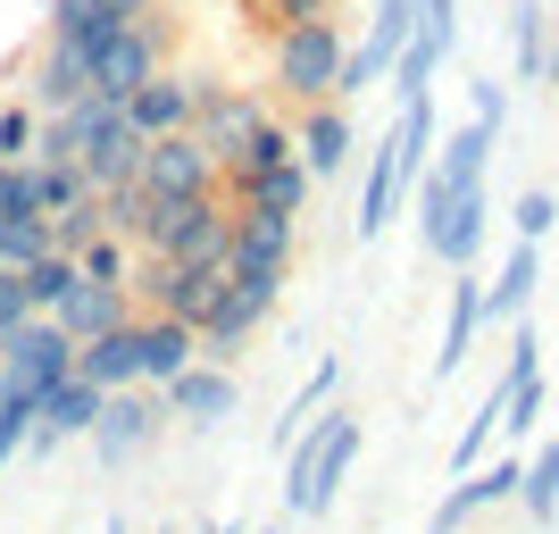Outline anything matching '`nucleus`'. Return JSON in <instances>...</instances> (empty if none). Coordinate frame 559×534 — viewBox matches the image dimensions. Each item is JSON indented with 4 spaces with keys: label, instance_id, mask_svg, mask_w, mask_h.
<instances>
[{
    "label": "nucleus",
    "instance_id": "obj_20",
    "mask_svg": "<svg viewBox=\"0 0 559 534\" xmlns=\"http://www.w3.org/2000/svg\"><path fill=\"white\" fill-rule=\"evenodd\" d=\"M267 309H276V293H251V284H226V293L210 301V318H201V351H210V359L242 351V343L259 334V325H267Z\"/></svg>",
    "mask_w": 559,
    "mask_h": 534
},
{
    "label": "nucleus",
    "instance_id": "obj_32",
    "mask_svg": "<svg viewBox=\"0 0 559 534\" xmlns=\"http://www.w3.org/2000/svg\"><path fill=\"white\" fill-rule=\"evenodd\" d=\"M34 201H43V217L75 210V201H93V176H84V159H34Z\"/></svg>",
    "mask_w": 559,
    "mask_h": 534
},
{
    "label": "nucleus",
    "instance_id": "obj_30",
    "mask_svg": "<svg viewBox=\"0 0 559 534\" xmlns=\"http://www.w3.org/2000/svg\"><path fill=\"white\" fill-rule=\"evenodd\" d=\"M334 393H343V359H318V368H309V384H301L293 401H284V418H276V451H284L293 435H301V426L318 418V410H326Z\"/></svg>",
    "mask_w": 559,
    "mask_h": 534
},
{
    "label": "nucleus",
    "instance_id": "obj_41",
    "mask_svg": "<svg viewBox=\"0 0 559 534\" xmlns=\"http://www.w3.org/2000/svg\"><path fill=\"white\" fill-rule=\"evenodd\" d=\"M17 318H34V301H25V276H17V268H0V334H9Z\"/></svg>",
    "mask_w": 559,
    "mask_h": 534
},
{
    "label": "nucleus",
    "instance_id": "obj_22",
    "mask_svg": "<svg viewBox=\"0 0 559 534\" xmlns=\"http://www.w3.org/2000/svg\"><path fill=\"white\" fill-rule=\"evenodd\" d=\"M476 334H485V276H476V268H460V276H451V309H443V351H435V376H460L467 351H476Z\"/></svg>",
    "mask_w": 559,
    "mask_h": 534
},
{
    "label": "nucleus",
    "instance_id": "obj_39",
    "mask_svg": "<svg viewBox=\"0 0 559 534\" xmlns=\"http://www.w3.org/2000/svg\"><path fill=\"white\" fill-rule=\"evenodd\" d=\"M34 109H0V159H34Z\"/></svg>",
    "mask_w": 559,
    "mask_h": 534
},
{
    "label": "nucleus",
    "instance_id": "obj_26",
    "mask_svg": "<svg viewBox=\"0 0 559 534\" xmlns=\"http://www.w3.org/2000/svg\"><path fill=\"white\" fill-rule=\"evenodd\" d=\"M309 185H318V176L301 167V151H284L276 167H259L251 185H242V210H276V217H301V210H309Z\"/></svg>",
    "mask_w": 559,
    "mask_h": 534
},
{
    "label": "nucleus",
    "instance_id": "obj_25",
    "mask_svg": "<svg viewBox=\"0 0 559 534\" xmlns=\"http://www.w3.org/2000/svg\"><path fill=\"white\" fill-rule=\"evenodd\" d=\"M75 376H93L100 393H117V384H142V343H134V318L109 325V334H93V343H75Z\"/></svg>",
    "mask_w": 559,
    "mask_h": 534
},
{
    "label": "nucleus",
    "instance_id": "obj_31",
    "mask_svg": "<svg viewBox=\"0 0 559 534\" xmlns=\"http://www.w3.org/2000/svg\"><path fill=\"white\" fill-rule=\"evenodd\" d=\"M551 418V384H543V368L510 376V401H501V435L510 442H535V426Z\"/></svg>",
    "mask_w": 559,
    "mask_h": 534
},
{
    "label": "nucleus",
    "instance_id": "obj_2",
    "mask_svg": "<svg viewBox=\"0 0 559 534\" xmlns=\"http://www.w3.org/2000/svg\"><path fill=\"white\" fill-rule=\"evenodd\" d=\"M359 442H368V426L350 418V410L309 418L301 435L284 442V510L293 518H326L334 493H343V476H350V460H359Z\"/></svg>",
    "mask_w": 559,
    "mask_h": 534
},
{
    "label": "nucleus",
    "instance_id": "obj_37",
    "mask_svg": "<svg viewBox=\"0 0 559 534\" xmlns=\"http://www.w3.org/2000/svg\"><path fill=\"white\" fill-rule=\"evenodd\" d=\"M510 226H518V242H543V234H551L559 226V201H551V192H518V210H510Z\"/></svg>",
    "mask_w": 559,
    "mask_h": 534
},
{
    "label": "nucleus",
    "instance_id": "obj_16",
    "mask_svg": "<svg viewBox=\"0 0 559 534\" xmlns=\"http://www.w3.org/2000/svg\"><path fill=\"white\" fill-rule=\"evenodd\" d=\"M192 100H201V75H176V68H151L134 84V100H126V117H134V134H176V126H192Z\"/></svg>",
    "mask_w": 559,
    "mask_h": 534
},
{
    "label": "nucleus",
    "instance_id": "obj_21",
    "mask_svg": "<svg viewBox=\"0 0 559 534\" xmlns=\"http://www.w3.org/2000/svg\"><path fill=\"white\" fill-rule=\"evenodd\" d=\"M293 151H301L309 176H343L350 151H359V134H350V117H343V100H309L301 134H293Z\"/></svg>",
    "mask_w": 559,
    "mask_h": 534
},
{
    "label": "nucleus",
    "instance_id": "obj_11",
    "mask_svg": "<svg viewBox=\"0 0 559 534\" xmlns=\"http://www.w3.org/2000/svg\"><path fill=\"white\" fill-rule=\"evenodd\" d=\"M409 25H418V0H376V9H368V34H359V43H350V59H343V100H350V93H376V84L393 75L401 43H409Z\"/></svg>",
    "mask_w": 559,
    "mask_h": 534
},
{
    "label": "nucleus",
    "instance_id": "obj_28",
    "mask_svg": "<svg viewBox=\"0 0 559 534\" xmlns=\"http://www.w3.org/2000/svg\"><path fill=\"white\" fill-rule=\"evenodd\" d=\"M510 59H518V84H543V68H551V9L543 0L510 9Z\"/></svg>",
    "mask_w": 559,
    "mask_h": 534
},
{
    "label": "nucleus",
    "instance_id": "obj_10",
    "mask_svg": "<svg viewBox=\"0 0 559 534\" xmlns=\"http://www.w3.org/2000/svg\"><path fill=\"white\" fill-rule=\"evenodd\" d=\"M142 185L167 192V201H201V192H217V151L192 134V126L151 134V142H142Z\"/></svg>",
    "mask_w": 559,
    "mask_h": 534
},
{
    "label": "nucleus",
    "instance_id": "obj_48",
    "mask_svg": "<svg viewBox=\"0 0 559 534\" xmlns=\"http://www.w3.org/2000/svg\"><path fill=\"white\" fill-rule=\"evenodd\" d=\"M551 401H559V393H551Z\"/></svg>",
    "mask_w": 559,
    "mask_h": 534
},
{
    "label": "nucleus",
    "instance_id": "obj_3",
    "mask_svg": "<svg viewBox=\"0 0 559 534\" xmlns=\"http://www.w3.org/2000/svg\"><path fill=\"white\" fill-rule=\"evenodd\" d=\"M343 59H350V43H343V25L334 17H301V25H284L276 34V84L293 100H343Z\"/></svg>",
    "mask_w": 559,
    "mask_h": 534
},
{
    "label": "nucleus",
    "instance_id": "obj_8",
    "mask_svg": "<svg viewBox=\"0 0 559 534\" xmlns=\"http://www.w3.org/2000/svg\"><path fill=\"white\" fill-rule=\"evenodd\" d=\"M159 50H167V17H151V9H142V17H126L109 43L93 50V93H100V100H134V84L159 68Z\"/></svg>",
    "mask_w": 559,
    "mask_h": 534
},
{
    "label": "nucleus",
    "instance_id": "obj_7",
    "mask_svg": "<svg viewBox=\"0 0 559 534\" xmlns=\"http://www.w3.org/2000/svg\"><path fill=\"white\" fill-rule=\"evenodd\" d=\"M176 418V410H167V393L159 384H151V393H134V384H117V393H100V418H93V451L109 467H126L134 460V451H151V442H159V426Z\"/></svg>",
    "mask_w": 559,
    "mask_h": 534
},
{
    "label": "nucleus",
    "instance_id": "obj_43",
    "mask_svg": "<svg viewBox=\"0 0 559 534\" xmlns=\"http://www.w3.org/2000/svg\"><path fill=\"white\" fill-rule=\"evenodd\" d=\"M543 84H551V93H559V43H551V68H543Z\"/></svg>",
    "mask_w": 559,
    "mask_h": 534
},
{
    "label": "nucleus",
    "instance_id": "obj_42",
    "mask_svg": "<svg viewBox=\"0 0 559 534\" xmlns=\"http://www.w3.org/2000/svg\"><path fill=\"white\" fill-rule=\"evenodd\" d=\"M109 9H117V17H142V9H151V0H109Z\"/></svg>",
    "mask_w": 559,
    "mask_h": 534
},
{
    "label": "nucleus",
    "instance_id": "obj_33",
    "mask_svg": "<svg viewBox=\"0 0 559 534\" xmlns=\"http://www.w3.org/2000/svg\"><path fill=\"white\" fill-rule=\"evenodd\" d=\"M17 276H25V301L50 318V309L68 301V284H75V259H68V251H43V259H25Z\"/></svg>",
    "mask_w": 559,
    "mask_h": 534
},
{
    "label": "nucleus",
    "instance_id": "obj_29",
    "mask_svg": "<svg viewBox=\"0 0 559 534\" xmlns=\"http://www.w3.org/2000/svg\"><path fill=\"white\" fill-rule=\"evenodd\" d=\"M518 501H526V518H543V526L559 518V435H543L535 451H526V467H518Z\"/></svg>",
    "mask_w": 559,
    "mask_h": 534
},
{
    "label": "nucleus",
    "instance_id": "obj_13",
    "mask_svg": "<svg viewBox=\"0 0 559 534\" xmlns=\"http://www.w3.org/2000/svg\"><path fill=\"white\" fill-rule=\"evenodd\" d=\"M259 126H267V100H259V93H234V84H210V75H201V100H192V134L210 142L217 159H234V151H242Z\"/></svg>",
    "mask_w": 559,
    "mask_h": 534
},
{
    "label": "nucleus",
    "instance_id": "obj_5",
    "mask_svg": "<svg viewBox=\"0 0 559 534\" xmlns=\"http://www.w3.org/2000/svg\"><path fill=\"white\" fill-rule=\"evenodd\" d=\"M59 376H75V343L59 334V318H17L9 334H0V384H25V393L43 401Z\"/></svg>",
    "mask_w": 559,
    "mask_h": 534
},
{
    "label": "nucleus",
    "instance_id": "obj_46",
    "mask_svg": "<svg viewBox=\"0 0 559 534\" xmlns=\"http://www.w3.org/2000/svg\"><path fill=\"white\" fill-rule=\"evenodd\" d=\"M242 9H251V0H242Z\"/></svg>",
    "mask_w": 559,
    "mask_h": 534
},
{
    "label": "nucleus",
    "instance_id": "obj_36",
    "mask_svg": "<svg viewBox=\"0 0 559 534\" xmlns=\"http://www.w3.org/2000/svg\"><path fill=\"white\" fill-rule=\"evenodd\" d=\"M9 217H43V201H34V159H0V226Z\"/></svg>",
    "mask_w": 559,
    "mask_h": 534
},
{
    "label": "nucleus",
    "instance_id": "obj_47",
    "mask_svg": "<svg viewBox=\"0 0 559 534\" xmlns=\"http://www.w3.org/2000/svg\"><path fill=\"white\" fill-rule=\"evenodd\" d=\"M267 534H276V526H267Z\"/></svg>",
    "mask_w": 559,
    "mask_h": 534
},
{
    "label": "nucleus",
    "instance_id": "obj_38",
    "mask_svg": "<svg viewBox=\"0 0 559 534\" xmlns=\"http://www.w3.org/2000/svg\"><path fill=\"white\" fill-rule=\"evenodd\" d=\"M259 25L267 34H284V25H301V17H334V0H251Z\"/></svg>",
    "mask_w": 559,
    "mask_h": 534
},
{
    "label": "nucleus",
    "instance_id": "obj_1",
    "mask_svg": "<svg viewBox=\"0 0 559 534\" xmlns=\"http://www.w3.org/2000/svg\"><path fill=\"white\" fill-rule=\"evenodd\" d=\"M435 93H418V100H401V117H393V134L368 151V176H359V242H376V234L393 226V210H401V192L426 176V159H435Z\"/></svg>",
    "mask_w": 559,
    "mask_h": 534
},
{
    "label": "nucleus",
    "instance_id": "obj_18",
    "mask_svg": "<svg viewBox=\"0 0 559 534\" xmlns=\"http://www.w3.org/2000/svg\"><path fill=\"white\" fill-rule=\"evenodd\" d=\"M159 393H167V410H176L185 426H226L234 401H242V393H234V376L217 368V359H192L185 376H167Z\"/></svg>",
    "mask_w": 559,
    "mask_h": 534
},
{
    "label": "nucleus",
    "instance_id": "obj_15",
    "mask_svg": "<svg viewBox=\"0 0 559 534\" xmlns=\"http://www.w3.org/2000/svg\"><path fill=\"white\" fill-rule=\"evenodd\" d=\"M100 418V384L93 376H59L43 401H34V435H25V451H59L68 435H93Z\"/></svg>",
    "mask_w": 559,
    "mask_h": 534
},
{
    "label": "nucleus",
    "instance_id": "obj_12",
    "mask_svg": "<svg viewBox=\"0 0 559 534\" xmlns=\"http://www.w3.org/2000/svg\"><path fill=\"white\" fill-rule=\"evenodd\" d=\"M485 234H492V201H485V185H467V192H451L435 217H418V242L443 268H476V251H485Z\"/></svg>",
    "mask_w": 559,
    "mask_h": 534
},
{
    "label": "nucleus",
    "instance_id": "obj_27",
    "mask_svg": "<svg viewBox=\"0 0 559 534\" xmlns=\"http://www.w3.org/2000/svg\"><path fill=\"white\" fill-rule=\"evenodd\" d=\"M84 93H93V59L68 50V43H50L43 68H34V100H43V109H68V100H84Z\"/></svg>",
    "mask_w": 559,
    "mask_h": 534
},
{
    "label": "nucleus",
    "instance_id": "obj_44",
    "mask_svg": "<svg viewBox=\"0 0 559 534\" xmlns=\"http://www.w3.org/2000/svg\"><path fill=\"white\" fill-rule=\"evenodd\" d=\"M100 534H134V526H126V518H100Z\"/></svg>",
    "mask_w": 559,
    "mask_h": 534
},
{
    "label": "nucleus",
    "instance_id": "obj_14",
    "mask_svg": "<svg viewBox=\"0 0 559 534\" xmlns=\"http://www.w3.org/2000/svg\"><path fill=\"white\" fill-rule=\"evenodd\" d=\"M518 467H526V460H492V467L476 460L467 476H451V493L435 501L426 534H460V526H467L476 510H501V501H518Z\"/></svg>",
    "mask_w": 559,
    "mask_h": 534
},
{
    "label": "nucleus",
    "instance_id": "obj_23",
    "mask_svg": "<svg viewBox=\"0 0 559 534\" xmlns=\"http://www.w3.org/2000/svg\"><path fill=\"white\" fill-rule=\"evenodd\" d=\"M535 284H543V242H510L501 276L485 284V325H518L535 309Z\"/></svg>",
    "mask_w": 559,
    "mask_h": 534
},
{
    "label": "nucleus",
    "instance_id": "obj_34",
    "mask_svg": "<svg viewBox=\"0 0 559 534\" xmlns=\"http://www.w3.org/2000/svg\"><path fill=\"white\" fill-rule=\"evenodd\" d=\"M59 251V234H50V217H9L0 226V268H25V259Z\"/></svg>",
    "mask_w": 559,
    "mask_h": 534
},
{
    "label": "nucleus",
    "instance_id": "obj_6",
    "mask_svg": "<svg viewBox=\"0 0 559 534\" xmlns=\"http://www.w3.org/2000/svg\"><path fill=\"white\" fill-rule=\"evenodd\" d=\"M126 293H134L142 309H167V318L201 325V318H210V301L226 293V268H217V259H159V251H151V268H142Z\"/></svg>",
    "mask_w": 559,
    "mask_h": 534
},
{
    "label": "nucleus",
    "instance_id": "obj_9",
    "mask_svg": "<svg viewBox=\"0 0 559 534\" xmlns=\"http://www.w3.org/2000/svg\"><path fill=\"white\" fill-rule=\"evenodd\" d=\"M451 43H460V0H418V25H409V43H401V59H393V75H384V84H393L401 100L435 93V75H443Z\"/></svg>",
    "mask_w": 559,
    "mask_h": 534
},
{
    "label": "nucleus",
    "instance_id": "obj_35",
    "mask_svg": "<svg viewBox=\"0 0 559 534\" xmlns=\"http://www.w3.org/2000/svg\"><path fill=\"white\" fill-rule=\"evenodd\" d=\"M126 268H134V259H126V234H93V242L75 251V276H93V284H126Z\"/></svg>",
    "mask_w": 559,
    "mask_h": 534
},
{
    "label": "nucleus",
    "instance_id": "obj_40",
    "mask_svg": "<svg viewBox=\"0 0 559 534\" xmlns=\"http://www.w3.org/2000/svg\"><path fill=\"white\" fill-rule=\"evenodd\" d=\"M467 117H485V126H501V117H510V84H492V75H476V84H467Z\"/></svg>",
    "mask_w": 559,
    "mask_h": 534
},
{
    "label": "nucleus",
    "instance_id": "obj_45",
    "mask_svg": "<svg viewBox=\"0 0 559 534\" xmlns=\"http://www.w3.org/2000/svg\"><path fill=\"white\" fill-rule=\"evenodd\" d=\"M217 534H242V526H217Z\"/></svg>",
    "mask_w": 559,
    "mask_h": 534
},
{
    "label": "nucleus",
    "instance_id": "obj_24",
    "mask_svg": "<svg viewBox=\"0 0 559 534\" xmlns=\"http://www.w3.org/2000/svg\"><path fill=\"white\" fill-rule=\"evenodd\" d=\"M75 159H84L93 192H100V185H134V176H142V134H134V117L117 109L109 126H100V134L84 142V151H75Z\"/></svg>",
    "mask_w": 559,
    "mask_h": 534
},
{
    "label": "nucleus",
    "instance_id": "obj_19",
    "mask_svg": "<svg viewBox=\"0 0 559 534\" xmlns=\"http://www.w3.org/2000/svg\"><path fill=\"white\" fill-rule=\"evenodd\" d=\"M50 318H59V334H68V343H93V334H109V325L134 318V293H126V284L75 276V284H68V301L50 309Z\"/></svg>",
    "mask_w": 559,
    "mask_h": 534
},
{
    "label": "nucleus",
    "instance_id": "obj_4",
    "mask_svg": "<svg viewBox=\"0 0 559 534\" xmlns=\"http://www.w3.org/2000/svg\"><path fill=\"white\" fill-rule=\"evenodd\" d=\"M293 226H301V217L242 210V201H234V234H226V284H251V293H284V268H293Z\"/></svg>",
    "mask_w": 559,
    "mask_h": 534
},
{
    "label": "nucleus",
    "instance_id": "obj_17",
    "mask_svg": "<svg viewBox=\"0 0 559 534\" xmlns=\"http://www.w3.org/2000/svg\"><path fill=\"white\" fill-rule=\"evenodd\" d=\"M134 343H142V384H167L201 359V325L192 318H167V309H142L134 318Z\"/></svg>",
    "mask_w": 559,
    "mask_h": 534
}]
</instances>
